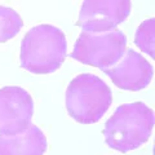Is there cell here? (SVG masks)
Masks as SVG:
<instances>
[{
    "instance_id": "obj_10",
    "label": "cell",
    "mask_w": 155,
    "mask_h": 155,
    "mask_svg": "<svg viewBox=\"0 0 155 155\" xmlns=\"http://www.w3.org/2000/svg\"><path fill=\"white\" fill-rule=\"evenodd\" d=\"M154 18L146 19L140 25L137 32L134 36V43L142 52L150 54V57L154 58V39H155V32H154Z\"/></svg>"
},
{
    "instance_id": "obj_8",
    "label": "cell",
    "mask_w": 155,
    "mask_h": 155,
    "mask_svg": "<svg viewBox=\"0 0 155 155\" xmlns=\"http://www.w3.org/2000/svg\"><path fill=\"white\" fill-rule=\"evenodd\" d=\"M47 147L45 134L32 124L14 134L0 133V155H44Z\"/></svg>"
},
{
    "instance_id": "obj_7",
    "label": "cell",
    "mask_w": 155,
    "mask_h": 155,
    "mask_svg": "<svg viewBox=\"0 0 155 155\" xmlns=\"http://www.w3.org/2000/svg\"><path fill=\"white\" fill-rule=\"evenodd\" d=\"M118 62L119 64L104 70L118 88L137 92L151 83L154 69L140 53L128 49Z\"/></svg>"
},
{
    "instance_id": "obj_2",
    "label": "cell",
    "mask_w": 155,
    "mask_h": 155,
    "mask_svg": "<svg viewBox=\"0 0 155 155\" xmlns=\"http://www.w3.org/2000/svg\"><path fill=\"white\" fill-rule=\"evenodd\" d=\"M67 54L66 36L52 25H39L27 31L21 44V67L32 74H52Z\"/></svg>"
},
{
    "instance_id": "obj_4",
    "label": "cell",
    "mask_w": 155,
    "mask_h": 155,
    "mask_svg": "<svg viewBox=\"0 0 155 155\" xmlns=\"http://www.w3.org/2000/svg\"><path fill=\"white\" fill-rule=\"evenodd\" d=\"M127 48V38L120 30L106 32L83 31L74 45L71 58L84 65L106 70L114 66Z\"/></svg>"
},
{
    "instance_id": "obj_1",
    "label": "cell",
    "mask_w": 155,
    "mask_h": 155,
    "mask_svg": "<svg viewBox=\"0 0 155 155\" xmlns=\"http://www.w3.org/2000/svg\"><path fill=\"white\" fill-rule=\"evenodd\" d=\"M155 123L154 111L142 102L124 104L106 122L104 137L109 147L120 153L138 149L149 141Z\"/></svg>"
},
{
    "instance_id": "obj_5",
    "label": "cell",
    "mask_w": 155,
    "mask_h": 155,
    "mask_svg": "<svg viewBox=\"0 0 155 155\" xmlns=\"http://www.w3.org/2000/svg\"><path fill=\"white\" fill-rule=\"evenodd\" d=\"M130 0H84L76 25L85 32L115 30L129 17Z\"/></svg>"
},
{
    "instance_id": "obj_3",
    "label": "cell",
    "mask_w": 155,
    "mask_h": 155,
    "mask_svg": "<svg viewBox=\"0 0 155 155\" xmlns=\"http://www.w3.org/2000/svg\"><path fill=\"white\" fill-rule=\"evenodd\" d=\"M113 104V93L105 81L93 74H80L66 89V109L75 122L94 124Z\"/></svg>"
},
{
    "instance_id": "obj_6",
    "label": "cell",
    "mask_w": 155,
    "mask_h": 155,
    "mask_svg": "<svg viewBox=\"0 0 155 155\" xmlns=\"http://www.w3.org/2000/svg\"><path fill=\"white\" fill-rule=\"evenodd\" d=\"M34 101L21 87L0 89V133L14 134L31 125Z\"/></svg>"
},
{
    "instance_id": "obj_9",
    "label": "cell",
    "mask_w": 155,
    "mask_h": 155,
    "mask_svg": "<svg viewBox=\"0 0 155 155\" xmlns=\"http://www.w3.org/2000/svg\"><path fill=\"white\" fill-rule=\"evenodd\" d=\"M22 18L12 8L0 5V43H5L21 31Z\"/></svg>"
}]
</instances>
